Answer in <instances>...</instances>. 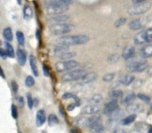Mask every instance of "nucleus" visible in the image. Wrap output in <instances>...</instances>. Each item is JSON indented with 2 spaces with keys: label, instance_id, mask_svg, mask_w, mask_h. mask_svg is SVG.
Masks as SVG:
<instances>
[{
  "label": "nucleus",
  "instance_id": "1",
  "mask_svg": "<svg viewBox=\"0 0 152 133\" xmlns=\"http://www.w3.org/2000/svg\"><path fill=\"white\" fill-rule=\"evenodd\" d=\"M90 40L89 36L86 35L79 34V35H70V36H62L56 41L57 45L63 46H73V45H80L88 43Z\"/></svg>",
  "mask_w": 152,
  "mask_h": 133
},
{
  "label": "nucleus",
  "instance_id": "2",
  "mask_svg": "<svg viewBox=\"0 0 152 133\" xmlns=\"http://www.w3.org/2000/svg\"><path fill=\"white\" fill-rule=\"evenodd\" d=\"M126 68L128 71L133 73H141L143 72L148 68V62L143 58H132L126 60Z\"/></svg>",
  "mask_w": 152,
  "mask_h": 133
},
{
  "label": "nucleus",
  "instance_id": "3",
  "mask_svg": "<svg viewBox=\"0 0 152 133\" xmlns=\"http://www.w3.org/2000/svg\"><path fill=\"white\" fill-rule=\"evenodd\" d=\"M74 26L69 23H60V24H52L49 27V31L53 36H63L71 32L74 29Z\"/></svg>",
  "mask_w": 152,
  "mask_h": 133
},
{
  "label": "nucleus",
  "instance_id": "4",
  "mask_svg": "<svg viewBox=\"0 0 152 133\" xmlns=\"http://www.w3.org/2000/svg\"><path fill=\"white\" fill-rule=\"evenodd\" d=\"M86 74V71L82 68H75L70 71L66 72L61 76V80L63 82H74L81 80Z\"/></svg>",
  "mask_w": 152,
  "mask_h": 133
},
{
  "label": "nucleus",
  "instance_id": "5",
  "mask_svg": "<svg viewBox=\"0 0 152 133\" xmlns=\"http://www.w3.org/2000/svg\"><path fill=\"white\" fill-rule=\"evenodd\" d=\"M152 7L151 2H146L142 4H134L127 8V12L130 15H141L147 12Z\"/></svg>",
  "mask_w": 152,
  "mask_h": 133
},
{
  "label": "nucleus",
  "instance_id": "6",
  "mask_svg": "<svg viewBox=\"0 0 152 133\" xmlns=\"http://www.w3.org/2000/svg\"><path fill=\"white\" fill-rule=\"evenodd\" d=\"M55 69L58 72H68L72 69L77 68L79 67V63L74 60H60L55 63Z\"/></svg>",
  "mask_w": 152,
  "mask_h": 133
},
{
  "label": "nucleus",
  "instance_id": "7",
  "mask_svg": "<svg viewBox=\"0 0 152 133\" xmlns=\"http://www.w3.org/2000/svg\"><path fill=\"white\" fill-rule=\"evenodd\" d=\"M101 121V116L100 115H94L91 117H81L77 120V124L81 127H87L90 128L92 125L99 123Z\"/></svg>",
  "mask_w": 152,
  "mask_h": 133
},
{
  "label": "nucleus",
  "instance_id": "8",
  "mask_svg": "<svg viewBox=\"0 0 152 133\" xmlns=\"http://www.w3.org/2000/svg\"><path fill=\"white\" fill-rule=\"evenodd\" d=\"M45 7V12L49 16H55L63 14L69 10V6L67 5H61V4H53V5H47Z\"/></svg>",
  "mask_w": 152,
  "mask_h": 133
},
{
  "label": "nucleus",
  "instance_id": "9",
  "mask_svg": "<svg viewBox=\"0 0 152 133\" xmlns=\"http://www.w3.org/2000/svg\"><path fill=\"white\" fill-rule=\"evenodd\" d=\"M103 114L106 116H113L115 115L118 110V103L117 101V100H113L108 103H106L103 107Z\"/></svg>",
  "mask_w": 152,
  "mask_h": 133
},
{
  "label": "nucleus",
  "instance_id": "10",
  "mask_svg": "<svg viewBox=\"0 0 152 133\" xmlns=\"http://www.w3.org/2000/svg\"><path fill=\"white\" fill-rule=\"evenodd\" d=\"M102 110V107L100 105H87L82 108V115L85 116H94L97 115Z\"/></svg>",
  "mask_w": 152,
  "mask_h": 133
},
{
  "label": "nucleus",
  "instance_id": "11",
  "mask_svg": "<svg viewBox=\"0 0 152 133\" xmlns=\"http://www.w3.org/2000/svg\"><path fill=\"white\" fill-rule=\"evenodd\" d=\"M70 17L67 14H60L55 16H50L48 19V21L52 24H60V23H68L69 21Z\"/></svg>",
  "mask_w": 152,
  "mask_h": 133
},
{
  "label": "nucleus",
  "instance_id": "12",
  "mask_svg": "<svg viewBox=\"0 0 152 133\" xmlns=\"http://www.w3.org/2000/svg\"><path fill=\"white\" fill-rule=\"evenodd\" d=\"M146 24L144 19H142V18H138V19H134L133 20H131L129 23H128V28L131 29V30H139L141 28H143V26Z\"/></svg>",
  "mask_w": 152,
  "mask_h": 133
},
{
  "label": "nucleus",
  "instance_id": "13",
  "mask_svg": "<svg viewBox=\"0 0 152 133\" xmlns=\"http://www.w3.org/2000/svg\"><path fill=\"white\" fill-rule=\"evenodd\" d=\"M97 74L94 72H90V73H86V76L79 80V84H89L93 82H94L97 79Z\"/></svg>",
  "mask_w": 152,
  "mask_h": 133
},
{
  "label": "nucleus",
  "instance_id": "14",
  "mask_svg": "<svg viewBox=\"0 0 152 133\" xmlns=\"http://www.w3.org/2000/svg\"><path fill=\"white\" fill-rule=\"evenodd\" d=\"M135 54V48L134 46H126L123 49V52H122V57L124 60H128L132 58H134Z\"/></svg>",
  "mask_w": 152,
  "mask_h": 133
},
{
  "label": "nucleus",
  "instance_id": "15",
  "mask_svg": "<svg viewBox=\"0 0 152 133\" xmlns=\"http://www.w3.org/2000/svg\"><path fill=\"white\" fill-rule=\"evenodd\" d=\"M134 79H135V77L133 75H130V74L123 75V76H119L118 83L121 84H123V85H125V86H128V85H130L131 84L134 83Z\"/></svg>",
  "mask_w": 152,
  "mask_h": 133
},
{
  "label": "nucleus",
  "instance_id": "16",
  "mask_svg": "<svg viewBox=\"0 0 152 133\" xmlns=\"http://www.w3.org/2000/svg\"><path fill=\"white\" fill-rule=\"evenodd\" d=\"M46 121L45 112L43 109H39L36 115V124L37 127H41Z\"/></svg>",
  "mask_w": 152,
  "mask_h": 133
},
{
  "label": "nucleus",
  "instance_id": "17",
  "mask_svg": "<svg viewBox=\"0 0 152 133\" xmlns=\"http://www.w3.org/2000/svg\"><path fill=\"white\" fill-rule=\"evenodd\" d=\"M16 57H17V60H18V63L19 65L20 66H24L27 62V53L26 52L21 49V48H19L16 52Z\"/></svg>",
  "mask_w": 152,
  "mask_h": 133
},
{
  "label": "nucleus",
  "instance_id": "18",
  "mask_svg": "<svg viewBox=\"0 0 152 133\" xmlns=\"http://www.w3.org/2000/svg\"><path fill=\"white\" fill-rule=\"evenodd\" d=\"M72 3H73V0H45L44 1L45 6L53 5V4H61V5L69 6Z\"/></svg>",
  "mask_w": 152,
  "mask_h": 133
},
{
  "label": "nucleus",
  "instance_id": "19",
  "mask_svg": "<svg viewBox=\"0 0 152 133\" xmlns=\"http://www.w3.org/2000/svg\"><path fill=\"white\" fill-rule=\"evenodd\" d=\"M140 54H141L142 58H143V59L152 57V43L142 46L140 49Z\"/></svg>",
  "mask_w": 152,
  "mask_h": 133
},
{
  "label": "nucleus",
  "instance_id": "20",
  "mask_svg": "<svg viewBox=\"0 0 152 133\" xmlns=\"http://www.w3.org/2000/svg\"><path fill=\"white\" fill-rule=\"evenodd\" d=\"M135 98H136V96L134 92H128L126 94H124L121 98V104L129 105L134 101Z\"/></svg>",
  "mask_w": 152,
  "mask_h": 133
},
{
  "label": "nucleus",
  "instance_id": "21",
  "mask_svg": "<svg viewBox=\"0 0 152 133\" xmlns=\"http://www.w3.org/2000/svg\"><path fill=\"white\" fill-rule=\"evenodd\" d=\"M134 42L135 44L138 45H142L146 44V40H145V35H144V30L139 32L138 34H136L134 37Z\"/></svg>",
  "mask_w": 152,
  "mask_h": 133
},
{
  "label": "nucleus",
  "instance_id": "22",
  "mask_svg": "<svg viewBox=\"0 0 152 133\" xmlns=\"http://www.w3.org/2000/svg\"><path fill=\"white\" fill-rule=\"evenodd\" d=\"M29 65L31 68V70L34 74L35 76H38V69H37V60L34 55H29Z\"/></svg>",
  "mask_w": 152,
  "mask_h": 133
},
{
  "label": "nucleus",
  "instance_id": "23",
  "mask_svg": "<svg viewBox=\"0 0 152 133\" xmlns=\"http://www.w3.org/2000/svg\"><path fill=\"white\" fill-rule=\"evenodd\" d=\"M69 47L67 46H63V45H57L54 49H53V54L56 56V57H60L61 56L62 54H64L65 52H69Z\"/></svg>",
  "mask_w": 152,
  "mask_h": 133
},
{
  "label": "nucleus",
  "instance_id": "24",
  "mask_svg": "<svg viewBox=\"0 0 152 133\" xmlns=\"http://www.w3.org/2000/svg\"><path fill=\"white\" fill-rule=\"evenodd\" d=\"M32 16H33V11H32L31 7L28 4L24 5V7H23V18L26 20H28L32 18Z\"/></svg>",
  "mask_w": 152,
  "mask_h": 133
},
{
  "label": "nucleus",
  "instance_id": "25",
  "mask_svg": "<svg viewBox=\"0 0 152 133\" xmlns=\"http://www.w3.org/2000/svg\"><path fill=\"white\" fill-rule=\"evenodd\" d=\"M89 131L91 133H102L104 131V126L103 124H102L100 122L92 125L90 128H89Z\"/></svg>",
  "mask_w": 152,
  "mask_h": 133
},
{
  "label": "nucleus",
  "instance_id": "26",
  "mask_svg": "<svg viewBox=\"0 0 152 133\" xmlns=\"http://www.w3.org/2000/svg\"><path fill=\"white\" fill-rule=\"evenodd\" d=\"M3 36L4 37V39L6 40V42H12V39H13V35H12V28L7 27L4 29L3 31Z\"/></svg>",
  "mask_w": 152,
  "mask_h": 133
},
{
  "label": "nucleus",
  "instance_id": "27",
  "mask_svg": "<svg viewBox=\"0 0 152 133\" xmlns=\"http://www.w3.org/2000/svg\"><path fill=\"white\" fill-rule=\"evenodd\" d=\"M4 45H5V52H6L7 57H9V58H14L15 57V53H14L13 46L9 42H5Z\"/></svg>",
  "mask_w": 152,
  "mask_h": 133
},
{
  "label": "nucleus",
  "instance_id": "28",
  "mask_svg": "<svg viewBox=\"0 0 152 133\" xmlns=\"http://www.w3.org/2000/svg\"><path fill=\"white\" fill-rule=\"evenodd\" d=\"M102 96L100 95V94H95L94 96H92L89 100H88V102L91 103L92 105H99L102 101Z\"/></svg>",
  "mask_w": 152,
  "mask_h": 133
},
{
  "label": "nucleus",
  "instance_id": "29",
  "mask_svg": "<svg viewBox=\"0 0 152 133\" xmlns=\"http://www.w3.org/2000/svg\"><path fill=\"white\" fill-rule=\"evenodd\" d=\"M47 121H48V125L51 126V127H53V126H54V125H56V124H59V119H58V117H57L55 115H53V114H51V115L48 116Z\"/></svg>",
  "mask_w": 152,
  "mask_h": 133
},
{
  "label": "nucleus",
  "instance_id": "30",
  "mask_svg": "<svg viewBox=\"0 0 152 133\" xmlns=\"http://www.w3.org/2000/svg\"><path fill=\"white\" fill-rule=\"evenodd\" d=\"M135 119H136V115L131 114L130 116H126V118H124L122 120V124H124V125H129V124H133L135 121Z\"/></svg>",
  "mask_w": 152,
  "mask_h": 133
},
{
  "label": "nucleus",
  "instance_id": "31",
  "mask_svg": "<svg viewBox=\"0 0 152 133\" xmlns=\"http://www.w3.org/2000/svg\"><path fill=\"white\" fill-rule=\"evenodd\" d=\"M110 97L113 100H117L118 98H122V96L124 95V92L121 90H113L110 92Z\"/></svg>",
  "mask_w": 152,
  "mask_h": 133
},
{
  "label": "nucleus",
  "instance_id": "32",
  "mask_svg": "<svg viewBox=\"0 0 152 133\" xmlns=\"http://www.w3.org/2000/svg\"><path fill=\"white\" fill-rule=\"evenodd\" d=\"M141 109H142L141 105H139V104H133V103L127 105V108H126V110L128 112H139Z\"/></svg>",
  "mask_w": 152,
  "mask_h": 133
},
{
  "label": "nucleus",
  "instance_id": "33",
  "mask_svg": "<svg viewBox=\"0 0 152 133\" xmlns=\"http://www.w3.org/2000/svg\"><path fill=\"white\" fill-rule=\"evenodd\" d=\"M75 56H76V52H73L69 51V52H65L64 54H62L61 56H60L59 58L61 60H72Z\"/></svg>",
  "mask_w": 152,
  "mask_h": 133
},
{
  "label": "nucleus",
  "instance_id": "34",
  "mask_svg": "<svg viewBox=\"0 0 152 133\" xmlns=\"http://www.w3.org/2000/svg\"><path fill=\"white\" fill-rule=\"evenodd\" d=\"M144 35H145L146 44H151L152 43V28L145 29V30H144Z\"/></svg>",
  "mask_w": 152,
  "mask_h": 133
},
{
  "label": "nucleus",
  "instance_id": "35",
  "mask_svg": "<svg viewBox=\"0 0 152 133\" xmlns=\"http://www.w3.org/2000/svg\"><path fill=\"white\" fill-rule=\"evenodd\" d=\"M16 38H17V41H18V44L20 45H24L25 44V36H24V34L21 32V31H17L16 32Z\"/></svg>",
  "mask_w": 152,
  "mask_h": 133
},
{
  "label": "nucleus",
  "instance_id": "36",
  "mask_svg": "<svg viewBox=\"0 0 152 133\" xmlns=\"http://www.w3.org/2000/svg\"><path fill=\"white\" fill-rule=\"evenodd\" d=\"M62 100H69V99H72V100H74L77 103H79V100H78V98L75 95V94H73V93H71V92H66V93H64L63 95H62Z\"/></svg>",
  "mask_w": 152,
  "mask_h": 133
},
{
  "label": "nucleus",
  "instance_id": "37",
  "mask_svg": "<svg viewBox=\"0 0 152 133\" xmlns=\"http://www.w3.org/2000/svg\"><path fill=\"white\" fill-rule=\"evenodd\" d=\"M25 84H26V86L27 87H32L34 84H35V80H34V78H33V76H28L27 77H26V79H25Z\"/></svg>",
  "mask_w": 152,
  "mask_h": 133
},
{
  "label": "nucleus",
  "instance_id": "38",
  "mask_svg": "<svg viewBox=\"0 0 152 133\" xmlns=\"http://www.w3.org/2000/svg\"><path fill=\"white\" fill-rule=\"evenodd\" d=\"M27 104H28V108L29 109L33 108V107H34V100H33L30 93H27Z\"/></svg>",
  "mask_w": 152,
  "mask_h": 133
},
{
  "label": "nucleus",
  "instance_id": "39",
  "mask_svg": "<svg viewBox=\"0 0 152 133\" xmlns=\"http://www.w3.org/2000/svg\"><path fill=\"white\" fill-rule=\"evenodd\" d=\"M114 77H115V74L114 73H109V74H106V75H104L102 76V80L104 82L109 83V82H111L114 79Z\"/></svg>",
  "mask_w": 152,
  "mask_h": 133
},
{
  "label": "nucleus",
  "instance_id": "40",
  "mask_svg": "<svg viewBox=\"0 0 152 133\" xmlns=\"http://www.w3.org/2000/svg\"><path fill=\"white\" fill-rule=\"evenodd\" d=\"M126 22V18H120V19H118V20H116V22H115V27H116V28H120V27L123 26Z\"/></svg>",
  "mask_w": 152,
  "mask_h": 133
},
{
  "label": "nucleus",
  "instance_id": "41",
  "mask_svg": "<svg viewBox=\"0 0 152 133\" xmlns=\"http://www.w3.org/2000/svg\"><path fill=\"white\" fill-rule=\"evenodd\" d=\"M119 60V55L118 54H112L108 58V60L111 63H116Z\"/></svg>",
  "mask_w": 152,
  "mask_h": 133
},
{
  "label": "nucleus",
  "instance_id": "42",
  "mask_svg": "<svg viewBox=\"0 0 152 133\" xmlns=\"http://www.w3.org/2000/svg\"><path fill=\"white\" fill-rule=\"evenodd\" d=\"M11 111H12V116L13 117V119H17L18 118V110L15 105H12L11 107Z\"/></svg>",
  "mask_w": 152,
  "mask_h": 133
},
{
  "label": "nucleus",
  "instance_id": "43",
  "mask_svg": "<svg viewBox=\"0 0 152 133\" xmlns=\"http://www.w3.org/2000/svg\"><path fill=\"white\" fill-rule=\"evenodd\" d=\"M137 98L140 99V100H142V101H145V102H150V101H151V98H150L149 96L145 95V94H142V93H139V94L137 95Z\"/></svg>",
  "mask_w": 152,
  "mask_h": 133
},
{
  "label": "nucleus",
  "instance_id": "44",
  "mask_svg": "<svg viewBox=\"0 0 152 133\" xmlns=\"http://www.w3.org/2000/svg\"><path fill=\"white\" fill-rule=\"evenodd\" d=\"M43 72H44V75L45 76H50V70H49V68L46 66V65H43Z\"/></svg>",
  "mask_w": 152,
  "mask_h": 133
},
{
  "label": "nucleus",
  "instance_id": "45",
  "mask_svg": "<svg viewBox=\"0 0 152 133\" xmlns=\"http://www.w3.org/2000/svg\"><path fill=\"white\" fill-rule=\"evenodd\" d=\"M12 89L13 93H17V92H18V84L15 81L12 82Z\"/></svg>",
  "mask_w": 152,
  "mask_h": 133
},
{
  "label": "nucleus",
  "instance_id": "46",
  "mask_svg": "<svg viewBox=\"0 0 152 133\" xmlns=\"http://www.w3.org/2000/svg\"><path fill=\"white\" fill-rule=\"evenodd\" d=\"M78 106H79V103H77V102H75V103L69 104V105L68 106L67 109H68L69 111H71V110H73L75 108H77V107H78Z\"/></svg>",
  "mask_w": 152,
  "mask_h": 133
},
{
  "label": "nucleus",
  "instance_id": "47",
  "mask_svg": "<svg viewBox=\"0 0 152 133\" xmlns=\"http://www.w3.org/2000/svg\"><path fill=\"white\" fill-rule=\"evenodd\" d=\"M0 57L2 58V59H6V57H7V54H6V52H5V49H4V48H0Z\"/></svg>",
  "mask_w": 152,
  "mask_h": 133
},
{
  "label": "nucleus",
  "instance_id": "48",
  "mask_svg": "<svg viewBox=\"0 0 152 133\" xmlns=\"http://www.w3.org/2000/svg\"><path fill=\"white\" fill-rule=\"evenodd\" d=\"M17 101H18V103H19L20 107H21V108H22V107L24 106V99H23V97H18Z\"/></svg>",
  "mask_w": 152,
  "mask_h": 133
},
{
  "label": "nucleus",
  "instance_id": "49",
  "mask_svg": "<svg viewBox=\"0 0 152 133\" xmlns=\"http://www.w3.org/2000/svg\"><path fill=\"white\" fill-rule=\"evenodd\" d=\"M134 4H142V3H146L149 2L150 0H132Z\"/></svg>",
  "mask_w": 152,
  "mask_h": 133
},
{
  "label": "nucleus",
  "instance_id": "50",
  "mask_svg": "<svg viewBox=\"0 0 152 133\" xmlns=\"http://www.w3.org/2000/svg\"><path fill=\"white\" fill-rule=\"evenodd\" d=\"M0 76L2 78H4V71H3V69H2L1 67H0Z\"/></svg>",
  "mask_w": 152,
  "mask_h": 133
},
{
  "label": "nucleus",
  "instance_id": "51",
  "mask_svg": "<svg viewBox=\"0 0 152 133\" xmlns=\"http://www.w3.org/2000/svg\"><path fill=\"white\" fill-rule=\"evenodd\" d=\"M115 133H126V132H124V131H121V130H118V131H117Z\"/></svg>",
  "mask_w": 152,
  "mask_h": 133
},
{
  "label": "nucleus",
  "instance_id": "52",
  "mask_svg": "<svg viewBox=\"0 0 152 133\" xmlns=\"http://www.w3.org/2000/svg\"><path fill=\"white\" fill-rule=\"evenodd\" d=\"M37 37L39 38V31L38 30H37Z\"/></svg>",
  "mask_w": 152,
  "mask_h": 133
},
{
  "label": "nucleus",
  "instance_id": "53",
  "mask_svg": "<svg viewBox=\"0 0 152 133\" xmlns=\"http://www.w3.org/2000/svg\"><path fill=\"white\" fill-rule=\"evenodd\" d=\"M70 133H77V131L73 129V130H71V131H70Z\"/></svg>",
  "mask_w": 152,
  "mask_h": 133
},
{
  "label": "nucleus",
  "instance_id": "54",
  "mask_svg": "<svg viewBox=\"0 0 152 133\" xmlns=\"http://www.w3.org/2000/svg\"><path fill=\"white\" fill-rule=\"evenodd\" d=\"M17 1V3L19 4H21V0H16Z\"/></svg>",
  "mask_w": 152,
  "mask_h": 133
},
{
  "label": "nucleus",
  "instance_id": "55",
  "mask_svg": "<svg viewBox=\"0 0 152 133\" xmlns=\"http://www.w3.org/2000/svg\"><path fill=\"white\" fill-rule=\"evenodd\" d=\"M148 133H152V127H151V128H150V130H149V132Z\"/></svg>",
  "mask_w": 152,
  "mask_h": 133
},
{
  "label": "nucleus",
  "instance_id": "56",
  "mask_svg": "<svg viewBox=\"0 0 152 133\" xmlns=\"http://www.w3.org/2000/svg\"><path fill=\"white\" fill-rule=\"evenodd\" d=\"M0 48H1V42H0Z\"/></svg>",
  "mask_w": 152,
  "mask_h": 133
},
{
  "label": "nucleus",
  "instance_id": "57",
  "mask_svg": "<svg viewBox=\"0 0 152 133\" xmlns=\"http://www.w3.org/2000/svg\"><path fill=\"white\" fill-rule=\"evenodd\" d=\"M20 133H21V132H20Z\"/></svg>",
  "mask_w": 152,
  "mask_h": 133
}]
</instances>
